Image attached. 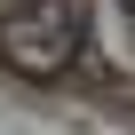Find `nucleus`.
<instances>
[{
  "instance_id": "nucleus-1",
  "label": "nucleus",
  "mask_w": 135,
  "mask_h": 135,
  "mask_svg": "<svg viewBox=\"0 0 135 135\" xmlns=\"http://www.w3.org/2000/svg\"><path fill=\"white\" fill-rule=\"evenodd\" d=\"M88 48V16L80 0H16L0 16V64L24 80H64Z\"/></svg>"
},
{
  "instance_id": "nucleus-2",
  "label": "nucleus",
  "mask_w": 135,
  "mask_h": 135,
  "mask_svg": "<svg viewBox=\"0 0 135 135\" xmlns=\"http://www.w3.org/2000/svg\"><path fill=\"white\" fill-rule=\"evenodd\" d=\"M119 16H127V48H135V0H119Z\"/></svg>"
}]
</instances>
